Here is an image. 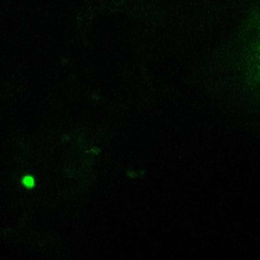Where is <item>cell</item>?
I'll list each match as a JSON object with an SVG mask.
<instances>
[{"label":"cell","instance_id":"6da1fadb","mask_svg":"<svg viewBox=\"0 0 260 260\" xmlns=\"http://www.w3.org/2000/svg\"><path fill=\"white\" fill-rule=\"evenodd\" d=\"M23 185H25L28 188L33 187V186L35 185L34 178H33V177H30V176H27V177H23Z\"/></svg>","mask_w":260,"mask_h":260}]
</instances>
